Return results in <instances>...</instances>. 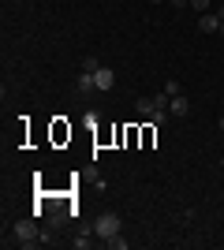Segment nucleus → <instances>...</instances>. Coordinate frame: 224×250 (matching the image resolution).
Instances as JSON below:
<instances>
[{"mask_svg": "<svg viewBox=\"0 0 224 250\" xmlns=\"http://www.w3.org/2000/svg\"><path fill=\"white\" fill-rule=\"evenodd\" d=\"M94 79H97V90H112V86H116V71H112V67H105V63L94 71Z\"/></svg>", "mask_w": 224, "mask_h": 250, "instance_id": "5", "label": "nucleus"}, {"mask_svg": "<svg viewBox=\"0 0 224 250\" xmlns=\"http://www.w3.org/2000/svg\"><path fill=\"white\" fill-rule=\"evenodd\" d=\"M172 8H187V4H191V0H168Z\"/></svg>", "mask_w": 224, "mask_h": 250, "instance_id": "13", "label": "nucleus"}, {"mask_svg": "<svg viewBox=\"0 0 224 250\" xmlns=\"http://www.w3.org/2000/svg\"><path fill=\"white\" fill-rule=\"evenodd\" d=\"M187 112H191V101H187V97H183V94H176V97H172V101H168V116H176V120H183V116H187Z\"/></svg>", "mask_w": 224, "mask_h": 250, "instance_id": "6", "label": "nucleus"}, {"mask_svg": "<svg viewBox=\"0 0 224 250\" xmlns=\"http://www.w3.org/2000/svg\"><path fill=\"white\" fill-rule=\"evenodd\" d=\"M135 112L146 116V120H153V124H161V120L168 116V108H161L157 97H139V101H135Z\"/></svg>", "mask_w": 224, "mask_h": 250, "instance_id": "3", "label": "nucleus"}, {"mask_svg": "<svg viewBox=\"0 0 224 250\" xmlns=\"http://www.w3.org/2000/svg\"><path fill=\"white\" fill-rule=\"evenodd\" d=\"M198 30H202V34H221V15H217V11L198 15Z\"/></svg>", "mask_w": 224, "mask_h": 250, "instance_id": "4", "label": "nucleus"}, {"mask_svg": "<svg viewBox=\"0 0 224 250\" xmlns=\"http://www.w3.org/2000/svg\"><path fill=\"white\" fill-rule=\"evenodd\" d=\"M120 228H123L120 213H101V217H97V224H94V235L105 243V239H112V235H120Z\"/></svg>", "mask_w": 224, "mask_h": 250, "instance_id": "2", "label": "nucleus"}, {"mask_svg": "<svg viewBox=\"0 0 224 250\" xmlns=\"http://www.w3.org/2000/svg\"><path fill=\"white\" fill-rule=\"evenodd\" d=\"M97 67H101V63H97V56H86V60H82V71H97Z\"/></svg>", "mask_w": 224, "mask_h": 250, "instance_id": "12", "label": "nucleus"}, {"mask_svg": "<svg viewBox=\"0 0 224 250\" xmlns=\"http://www.w3.org/2000/svg\"><path fill=\"white\" fill-rule=\"evenodd\" d=\"M75 86H79V94H94V90H97L94 71H79V83H75Z\"/></svg>", "mask_w": 224, "mask_h": 250, "instance_id": "7", "label": "nucleus"}, {"mask_svg": "<svg viewBox=\"0 0 224 250\" xmlns=\"http://www.w3.org/2000/svg\"><path fill=\"white\" fill-rule=\"evenodd\" d=\"M221 135H224V116H221Z\"/></svg>", "mask_w": 224, "mask_h": 250, "instance_id": "15", "label": "nucleus"}, {"mask_svg": "<svg viewBox=\"0 0 224 250\" xmlns=\"http://www.w3.org/2000/svg\"><path fill=\"white\" fill-rule=\"evenodd\" d=\"M164 94H168V97H176V94H183V86L176 83V79H168V83H164Z\"/></svg>", "mask_w": 224, "mask_h": 250, "instance_id": "10", "label": "nucleus"}, {"mask_svg": "<svg viewBox=\"0 0 224 250\" xmlns=\"http://www.w3.org/2000/svg\"><path fill=\"white\" fill-rule=\"evenodd\" d=\"M217 15H221V22H224V4H217Z\"/></svg>", "mask_w": 224, "mask_h": 250, "instance_id": "14", "label": "nucleus"}, {"mask_svg": "<svg viewBox=\"0 0 224 250\" xmlns=\"http://www.w3.org/2000/svg\"><path fill=\"white\" fill-rule=\"evenodd\" d=\"M221 38H224V22H221Z\"/></svg>", "mask_w": 224, "mask_h": 250, "instance_id": "16", "label": "nucleus"}, {"mask_svg": "<svg viewBox=\"0 0 224 250\" xmlns=\"http://www.w3.org/2000/svg\"><path fill=\"white\" fill-rule=\"evenodd\" d=\"M209 4H213V0H191V8L198 11V15H205V11H209Z\"/></svg>", "mask_w": 224, "mask_h": 250, "instance_id": "11", "label": "nucleus"}, {"mask_svg": "<svg viewBox=\"0 0 224 250\" xmlns=\"http://www.w3.org/2000/svg\"><path fill=\"white\" fill-rule=\"evenodd\" d=\"M11 239L19 247H34V243H45V231H38V220H15L11 224Z\"/></svg>", "mask_w": 224, "mask_h": 250, "instance_id": "1", "label": "nucleus"}, {"mask_svg": "<svg viewBox=\"0 0 224 250\" xmlns=\"http://www.w3.org/2000/svg\"><path fill=\"white\" fill-rule=\"evenodd\" d=\"M153 4H164V0H153Z\"/></svg>", "mask_w": 224, "mask_h": 250, "instance_id": "17", "label": "nucleus"}, {"mask_svg": "<svg viewBox=\"0 0 224 250\" xmlns=\"http://www.w3.org/2000/svg\"><path fill=\"white\" fill-rule=\"evenodd\" d=\"M75 250H90V247H94V235H90V231H82V235H75Z\"/></svg>", "mask_w": 224, "mask_h": 250, "instance_id": "8", "label": "nucleus"}, {"mask_svg": "<svg viewBox=\"0 0 224 250\" xmlns=\"http://www.w3.org/2000/svg\"><path fill=\"white\" fill-rule=\"evenodd\" d=\"M105 247H112V250H127V239H123V235H112V239H105Z\"/></svg>", "mask_w": 224, "mask_h": 250, "instance_id": "9", "label": "nucleus"}]
</instances>
